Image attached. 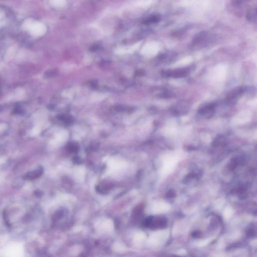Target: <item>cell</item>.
Listing matches in <instances>:
<instances>
[{"instance_id":"9","label":"cell","mask_w":257,"mask_h":257,"mask_svg":"<svg viewBox=\"0 0 257 257\" xmlns=\"http://www.w3.org/2000/svg\"><path fill=\"white\" fill-rule=\"evenodd\" d=\"M51 3L56 7H63L66 4L65 0H51Z\"/></svg>"},{"instance_id":"12","label":"cell","mask_w":257,"mask_h":257,"mask_svg":"<svg viewBox=\"0 0 257 257\" xmlns=\"http://www.w3.org/2000/svg\"><path fill=\"white\" fill-rule=\"evenodd\" d=\"M175 196V193L173 190H170L168 191L167 194H166V196L169 198L171 197H174Z\"/></svg>"},{"instance_id":"4","label":"cell","mask_w":257,"mask_h":257,"mask_svg":"<svg viewBox=\"0 0 257 257\" xmlns=\"http://www.w3.org/2000/svg\"><path fill=\"white\" fill-rule=\"evenodd\" d=\"M244 91V88L241 87L235 88L228 94V99L229 101H232L241 96V94H242Z\"/></svg>"},{"instance_id":"2","label":"cell","mask_w":257,"mask_h":257,"mask_svg":"<svg viewBox=\"0 0 257 257\" xmlns=\"http://www.w3.org/2000/svg\"><path fill=\"white\" fill-rule=\"evenodd\" d=\"M215 105L212 104H206L199 109L198 113L203 116L206 117L207 118H210L213 114V112L215 111Z\"/></svg>"},{"instance_id":"3","label":"cell","mask_w":257,"mask_h":257,"mask_svg":"<svg viewBox=\"0 0 257 257\" xmlns=\"http://www.w3.org/2000/svg\"><path fill=\"white\" fill-rule=\"evenodd\" d=\"M43 172V170L42 168H39L37 170L27 173L25 175V178L28 180H34L41 176V175L42 174Z\"/></svg>"},{"instance_id":"8","label":"cell","mask_w":257,"mask_h":257,"mask_svg":"<svg viewBox=\"0 0 257 257\" xmlns=\"http://www.w3.org/2000/svg\"><path fill=\"white\" fill-rule=\"evenodd\" d=\"M110 189V185L107 183H104L97 187V190L100 193H107Z\"/></svg>"},{"instance_id":"11","label":"cell","mask_w":257,"mask_h":257,"mask_svg":"<svg viewBox=\"0 0 257 257\" xmlns=\"http://www.w3.org/2000/svg\"><path fill=\"white\" fill-rule=\"evenodd\" d=\"M153 216H148V218L145 219L143 221V225L145 227H149L151 226L152 223L153 222Z\"/></svg>"},{"instance_id":"1","label":"cell","mask_w":257,"mask_h":257,"mask_svg":"<svg viewBox=\"0 0 257 257\" xmlns=\"http://www.w3.org/2000/svg\"><path fill=\"white\" fill-rule=\"evenodd\" d=\"M190 72L189 68H183L174 70H168L163 71L162 75L166 77L182 78L187 76Z\"/></svg>"},{"instance_id":"10","label":"cell","mask_w":257,"mask_h":257,"mask_svg":"<svg viewBox=\"0 0 257 257\" xmlns=\"http://www.w3.org/2000/svg\"><path fill=\"white\" fill-rule=\"evenodd\" d=\"M68 149L69 152L75 153L78 151V147L77 145L74 143H69L68 145Z\"/></svg>"},{"instance_id":"14","label":"cell","mask_w":257,"mask_h":257,"mask_svg":"<svg viewBox=\"0 0 257 257\" xmlns=\"http://www.w3.org/2000/svg\"><path fill=\"white\" fill-rule=\"evenodd\" d=\"M73 161H74V163H75V164H81V159L77 157V156H76L75 157H74V159H73Z\"/></svg>"},{"instance_id":"15","label":"cell","mask_w":257,"mask_h":257,"mask_svg":"<svg viewBox=\"0 0 257 257\" xmlns=\"http://www.w3.org/2000/svg\"><path fill=\"white\" fill-rule=\"evenodd\" d=\"M254 231L250 230L248 232V236L249 237H253V236H254Z\"/></svg>"},{"instance_id":"7","label":"cell","mask_w":257,"mask_h":257,"mask_svg":"<svg viewBox=\"0 0 257 257\" xmlns=\"http://www.w3.org/2000/svg\"><path fill=\"white\" fill-rule=\"evenodd\" d=\"M241 161H241V159L239 158L235 157L232 158L231 160V162H230V163L228 166L229 169L230 170H234L237 167V166L240 164Z\"/></svg>"},{"instance_id":"6","label":"cell","mask_w":257,"mask_h":257,"mask_svg":"<svg viewBox=\"0 0 257 257\" xmlns=\"http://www.w3.org/2000/svg\"><path fill=\"white\" fill-rule=\"evenodd\" d=\"M247 19L251 22H256L257 20V10L255 9H250L248 11L247 15Z\"/></svg>"},{"instance_id":"5","label":"cell","mask_w":257,"mask_h":257,"mask_svg":"<svg viewBox=\"0 0 257 257\" xmlns=\"http://www.w3.org/2000/svg\"><path fill=\"white\" fill-rule=\"evenodd\" d=\"M167 224V220L164 218H158L153 222L151 226H154L156 228H164Z\"/></svg>"},{"instance_id":"13","label":"cell","mask_w":257,"mask_h":257,"mask_svg":"<svg viewBox=\"0 0 257 257\" xmlns=\"http://www.w3.org/2000/svg\"><path fill=\"white\" fill-rule=\"evenodd\" d=\"M200 234H201V233H200L199 231H194V232L191 233V236L193 238H197L200 237Z\"/></svg>"}]
</instances>
